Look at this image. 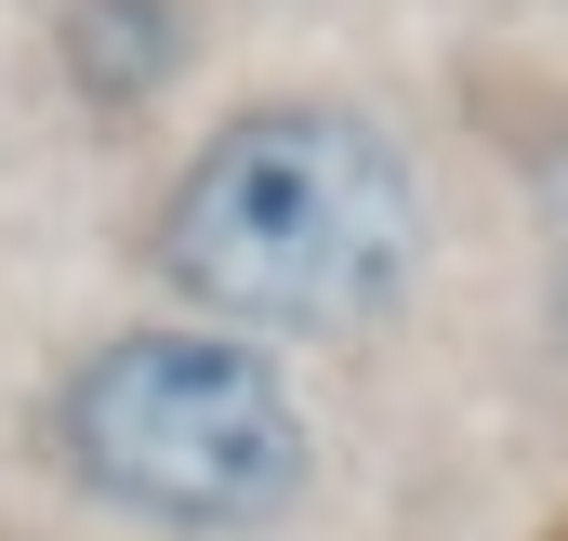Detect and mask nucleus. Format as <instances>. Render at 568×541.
Masks as SVG:
<instances>
[{
    "mask_svg": "<svg viewBox=\"0 0 568 541\" xmlns=\"http://www.w3.org/2000/svg\"><path fill=\"white\" fill-rule=\"evenodd\" d=\"M53 449L106 516L159 541H265L317 489V422L291 397V370L199 317L106 330L53 384Z\"/></svg>",
    "mask_w": 568,
    "mask_h": 541,
    "instance_id": "obj_2",
    "label": "nucleus"
},
{
    "mask_svg": "<svg viewBox=\"0 0 568 541\" xmlns=\"http://www.w3.org/2000/svg\"><path fill=\"white\" fill-rule=\"evenodd\" d=\"M436 265L424 159L344 93H265L212 120L199 159L145 212V277L172 317L239 330V344H344L384 330Z\"/></svg>",
    "mask_w": 568,
    "mask_h": 541,
    "instance_id": "obj_1",
    "label": "nucleus"
},
{
    "mask_svg": "<svg viewBox=\"0 0 568 541\" xmlns=\"http://www.w3.org/2000/svg\"><path fill=\"white\" fill-rule=\"evenodd\" d=\"M185 53H199L185 0H67L53 13V67H67V93L93 120H145L185 80Z\"/></svg>",
    "mask_w": 568,
    "mask_h": 541,
    "instance_id": "obj_3",
    "label": "nucleus"
}]
</instances>
